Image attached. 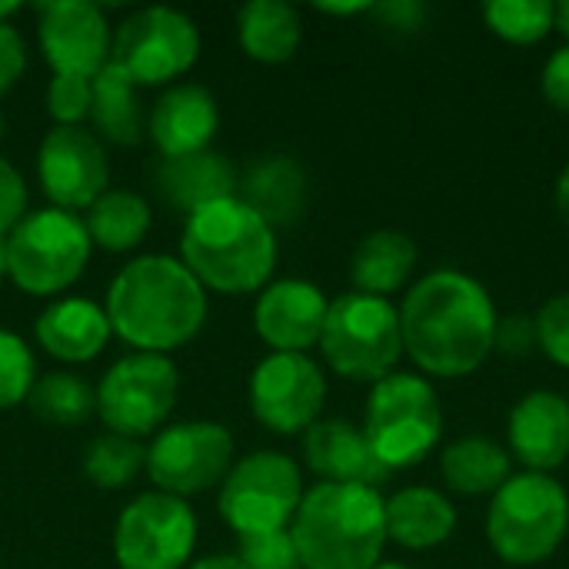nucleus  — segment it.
I'll return each instance as SVG.
<instances>
[{
	"instance_id": "obj_1",
	"label": "nucleus",
	"mask_w": 569,
	"mask_h": 569,
	"mask_svg": "<svg viewBox=\"0 0 569 569\" xmlns=\"http://www.w3.org/2000/svg\"><path fill=\"white\" fill-rule=\"evenodd\" d=\"M497 323L487 287L450 267L420 277L400 303L403 353L440 380L477 373L497 350Z\"/></svg>"
},
{
	"instance_id": "obj_2",
	"label": "nucleus",
	"mask_w": 569,
	"mask_h": 569,
	"mask_svg": "<svg viewBox=\"0 0 569 569\" xmlns=\"http://www.w3.org/2000/svg\"><path fill=\"white\" fill-rule=\"evenodd\" d=\"M103 310L110 330L133 353L170 357L203 330L207 290L180 257L143 253L117 270Z\"/></svg>"
},
{
	"instance_id": "obj_3",
	"label": "nucleus",
	"mask_w": 569,
	"mask_h": 569,
	"mask_svg": "<svg viewBox=\"0 0 569 569\" xmlns=\"http://www.w3.org/2000/svg\"><path fill=\"white\" fill-rule=\"evenodd\" d=\"M180 263L203 290L240 297L267 287L277 267V233L240 197L193 210L180 233Z\"/></svg>"
},
{
	"instance_id": "obj_4",
	"label": "nucleus",
	"mask_w": 569,
	"mask_h": 569,
	"mask_svg": "<svg viewBox=\"0 0 569 569\" xmlns=\"http://www.w3.org/2000/svg\"><path fill=\"white\" fill-rule=\"evenodd\" d=\"M290 533L303 569H373L387 547V500L373 487L313 483Z\"/></svg>"
},
{
	"instance_id": "obj_5",
	"label": "nucleus",
	"mask_w": 569,
	"mask_h": 569,
	"mask_svg": "<svg viewBox=\"0 0 569 569\" xmlns=\"http://www.w3.org/2000/svg\"><path fill=\"white\" fill-rule=\"evenodd\" d=\"M569 533V493L550 473H513L490 500L487 540L510 567L550 560Z\"/></svg>"
},
{
	"instance_id": "obj_6",
	"label": "nucleus",
	"mask_w": 569,
	"mask_h": 569,
	"mask_svg": "<svg viewBox=\"0 0 569 569\" xmlns=\"http://www.w3.org/2000/svg\"><path fill=\"white\" fill-rule=\"evenodd\" d=\"M363 433L377 460L393 473L423 463L443 437V407L420 373H390L373 383Z\"/></svg>"
},
{
	"instance_id": "obj_7",
	"label": "nucleus",
	"mask_w": 569,
	"mask_h": 569,
	"mask_svg": "<svg viewBox=\"0 0 569 569\" xmlns=\"http://www.w3.org/2000/svg\"><path fill=\"white\" fill-rule=\"evenodd\" d=\"M320 353L327 367L343 380L377 383L390 377L403 357L400 307L357 290L330 300L320 333Z\"/></svg>"
},
{
	"instance_id": "obj_8",
	"label": "nucleus",
	"mask_w": 569,
	"mask_h": 569,
	"mask_svg": "<svg viewBox=\"0 0 569 569\" xmlns=\"http://www.w3.org/2000/svg\"><path fill=\"white\" fill-rule=\"evenodd\" d=\"M90 253L83 217L57 207L33 210L7 233V277L30 297H57L83 277Z\"/></svg>"
},
{
	"instance_id": "obj_9",
	"label": "nucleus",
	"mask_w": 569,
	"mask_h": 569,
	"mask_svg": "<svg viewBox=\"0 0 569 569\" xmlns=\"http://www.w3.org/2000/svg\"><path fill=\"white\" fill-rule=\"evenodd\" d=\"M300 467L277 450H257L233 460L227 480L220 483V517L237 537L290 530L303 500Z\"/></svg>"
},
{
	"instance_id": "obj_10",
	"label": "nucleus",
	"mask_w": 569,
	"mask_h": 569,
	"mask_svg": "<svg viewBox=\"0 0 569 569\" xmlns=\"http://www.w3.org/2000/svg\"><path fill=\"white\" fill-rule=\"evenodd\" d=\"M180 373L170 357L127 353L97 383V413L110 433L140 440L157 433L177 407Z\"/></svg>"
},
{
	"instance_id": "obj_11",
	"label": "nucleus",
	"mask_w": 569,
	"mask_h": 569,
	"mask_svg": "<svg viewBox=\"0 0 569 569\" xmlns=\"http://www.w3.org/2000/svg\"><path fill=\"white\" fill-rule=\"evenodd\" d=\"M200 57V30L177 7L133 10L113 33L110 63L137 87H160L183 77Z\"/></svg>"
},
{
	"instance_id": "obj_12",
	"label": "nucleus",
	"mask_w": 569,
	"mask_h": 569,
	"mask_svg": "<svg viewBox=\"0 0 569 569\" xmlns=\"http://www.w3.org/2000/svg\"><path fill=\"white\" fill-rule=\"evenodd\" d=\"M233 467V433L213 420L163 427L147 447V477L160 493L197 497L227 480Z\"/></svg>"
},
{
	"instance_id": "obj_13",
	"label": "nucleus",
	"mask_w": 569,
	"mask_h": 569,
	"mask_svg": "<svg viewBox=\"0 0 569 569\" xmlns=\"http://www.w3.org/2000/svg\"><path fill=\"white\" fill-rule=\"evenodd\" d=\"M197 547V517L187 500L150 490L123 507L113 527L120 569H183Z\"/></svg>"
},
{
	"instance_id": "obj_14",
	"label": "nucleus",
	"mask_w": 569,
	"mask_h": 569,
	"mask_svg": "<svg viewBox=\"0 0 569 569\" xmlns=\"http://www.w3.org/2000/svg\"><path fill=\"white\" fill-rule=\"evenodd\" d=\"M323 403L327 377L310 353H267L250 373V410L273 433H307Z\"/></svg>"
},
{
	"instance_id": "obj_15",
	"label": "nucleus",
	"mask_w": 569,
	"mask_h": 569,
	"mask_svg": "<svg viewBox=\"0 0 569 569\" xmlns=\"http://www.w3.org/2000/svg\"><path fill=\"white\" fill-rule=\"evenodd\" d=\"M37 180L50 207L77 213L110 190L107 147L83 127H50L37 150Z\"/></svg>"
},
{
	"instance_id": "obj_16",
	"label": "nucleus",
	"mask_w": 569,
	"mask_h": 569,
	"mask_svg": "<svg viewBox=\"0 0 569 569\" xmlns=\"http://www.w3.org/2000/svg\"><path fill=\"white\" fill-rule=\"evenodd\" d=\"M37 40L47 67L67 77L93 80L113 50L103 10L90 0H53L37 7Z\"/></svg>"
},
{
	"instance_id": "obj_17",
	"label": "nucleus",
	"mask_w": 569,
	"mask_h": 569,
	"mask_svg": "<svg viewBox=\"0 0 569 569\" xmlns=\"http://www.w3.org/2000/svg\"><path fill=\"white\" fill-rule=\"evenodd\" d=\"M330 300L310 280L267 283L253 303V330L270 353H310L320 347Z\"/></svg>"
},
{
	"instance_id": "obj_18",
	"label": "nucleus",
	"mask_w": 569,
	"mask_h": 569,
	"mask_svg": "<svg viewBox=\"0 0 569 569\" xmlns=\"http://www.w3.org/2000/svg\"><path fill=\"white\" fill-rule=\"evenodd\" d=\"M510 457L527 473H553L569 460V400L557 390H533L513 410L507 423Z\"/></svg>"
},
{
	"instance_id": "obj_19",
	"label": "nucleus",
	"mask_w": 569,
	"mask_h": 569,
	"mask_svg": "<svg viewBox=\"0 0 569 569\" xmlns=\"http://www.w3.org/2000/svg\"><path fill=\"white\" fill-rule=\"evenodd\" d=\"M217 127V97L200 83H170L147 117V137L160 150V157H187L210 150Z\"/></svg>"
},
{
	"instance_id": "obj_20",
	"label": "nucleus",
	"mask_w": 569,
	"mask_h": 569,
	"mask_svg": "<svg viewBox=\"0 0 569 569\" xmlns=\"http://www.w3.org/2000/svg\"><path fill=\"white\" fill-rule=\"evenodd\" d=\"M303 457L320 483H353L377 490L390 477V470L377 460L363 427L343 417L317 420L303 433Z\"/></svg>"
},
{
	"instance_id": "obj_21",
	"label": "nucleus",
	"mask_w": 569,
	"mask_h": 569,
	"mask_svg": "<svg viewBox=\"0 0 569 569\" xmlns=\"http://www.w3.org/2000/svg\"><path fill=\"white\" fill-rule=\"evenodd\" d=\"M33 337L60 363H90L107 350L113 330L100 303L87 297H57L37 317Z\"/></svg>"
},
{
	"instance_id": "obj_22",
	"label": "nucleus",
	"mask_w": 569,
	"mask_h": 569,
	"mask_svg": "<svg viewBox=\"0 0 569 569\" xmlns=\"http://www.w3.org/2000/svg\"><path fill=\"white\" fill-rule=\"evenodd\" d=\"M157 193L187 217L207 203L237 197V170L217 150H200L187 157H163L153 170Z\"/></svg>"
},
{
	"instance_id": "obj_23",
	"label": "nucleus",
	"mask_w": 569,
	"mask_h": 569,
	"mask_svg": "<svg viewBox=\"0 0 569 569\" xmlns=\"http://www.w3.org/2000/svg\"><path fill=\"white\" fill-rule=\"evenodd\" d=\"M237 197L273 230L290 227L307 207V173L293 157H263L243 173Z\"/></svg>"
},
{
	"instance_id": "obj_24",
	"label": "nucleus",
	"mask_w": 569,
	"mask_h": 569,
	"mask_svg": "<svg viewBox=\"0 0 569 569\" xmlns=\"http://www.w3.org/2000/svg\"><path fill=\"white\" fill-rule=\"evenodd\" d=\"M457 530V507L433 487H403L387 500V540L403 550H433Z\"/></svg>"
},
{
	"instance_id": "obj_25",
	"label": "nucleus",
	"mask_w": 569,
	"mask_h": 569,
	"mask_svg": "<svg viewBox=\"0 0 569 569\" xmlns=\"http://www.w3.org/2000/svg\"><path fill=\"white\" fill-rule=\"evenodd\" d=\"M147 117L150 110L140 100V87L117 67L107 63L93 77V107L90 123L97 140L117 143V147H137L147 137Z\"/></svg>"
},
{
	"instance_id": "obj_26",
	"label": "nucleus",
	"mask_w": 569,
	"mask_h": 569,
	"mask_svg": "<svg viewBox=\"0 0 569 569\" xmlns=\"http://www.w3.org/2000/svg\"><path fill=\"white\" fill-rule=\"evenodd\" d=\"M417 243L403 230H373L360 240L350 260V280L357 293L383 297L403 290L417 267Z\"/></svg>"
},
{
	"instance_id": "obj_27",
	"label": "nucleus",
	"mask_w": 569,
	"mask_h": 569,
	"mask_svg": "<svg viewBox=\"0 0 569 569\" xmlns=\"http://www.w3.org/2000/svg\"><path fill=\"white\" fill-rule=\"evenodd\" d=\"M237 37L250 60L287 63L303 40V20L293 3L283 0H250L237 13Z\"/></svg>"
},
{
	"instance_id": "obj_28",
	"label": "nucleus",
	"mask_w": 569,
	"mask_h": 569,
	"mask_svg": "<svg viewBox=\"0 0 569 569\" xmlns=\"http://www.w3.org/2000/svg\"><path fill=\"white\" fill-rule=\"evenodd\" d=\"M440 470L453 493L493 497L513 477V457L507 447H500L487 437H467L443 450Z\"/></svg>"
},
{
	"instance_id": "obj_29",
	"label": "nucleus",
	"mask_w": 569,
	"mask_h": 569,
	"mask_svg": "<svg viewBox=\"0 0 569 569\" xmlns=\"http://www.w3.org/2000/svg\"><path fill=\"white\" fill-rule=\"evenodd\" d=\"M153 210L133 190H107L83 210V227L93 247L107 253H127L150 233Z\"/></svg>"
},
{
	"instance_id": "obj_30",
	"label": "nucleus",
	"mask_w": 569,
	"mask_h": 569,
	"mask_svg": "<svg viewBox=\"0 0 569 569\" xmlns=\"http://www.w3.org/2000/svg\"><path fill=\"white\" fill-rule=\"evenodd\" d=\"M27 407L33 410L37 420L50 427H77L97 413V390L77 373L57 370L33 383Z\"/></svg>"
},
{
	"instance_id": "obj_31",
	"label": "nucleus",
	"mask_w": 569,
	"mask_h": 569,
	"mask_svg": "<svg viewBox=\"0 0 569 569\" xmlns=\"http://www.w3.org/2000/svg\"><path fill=\"white\" fill-rule=\"evenodd\" d=\"M147 467V447L120 433H100L83 457V473L100 490H123Z\"/></svg>"
},
{
	"instance_id": "obj_32",
	"label": "nucleus",
	"mask_w": 569,
	"mask_h": 569,
	"mask_svg": "<svg viewBox=\"0 0 569 569\" xmlns=\"http://www.w3.org/2000/svg\"><path fill=\"white\" fill-rule=\"evenodd\" d=\"M483 23L507 43H540L557 27V3L550 0H490L483 3Z\"/></svg>"
},
{
	"instance_id": "obj_33",
	"label": "nucleus",
	"mask_w": 569,
	"mask_h": 569,
	"mask_svg": "<svg viewBox=\"0 0 569 569\" xmlns=\"http://www.w3.org/2000/svg\"><path fill=\"white\" fill-rule=\"evenodd\" d=\"M37 383V360L23 337L0 327V410L27 403Z\"/></svg>"
},
{
	"instance_id": "obj_34",
	"label": "nucleus",
	"mask_w": 569,
	"mask_h": 569,
	"mask_svg": "<svg viewBox=\"0 0 569 569\" xmlns=\"http://www.w3.org/2000/svg\"><path fill=\"white\" fill-rule=\"evenodd\" d=\"M90 107L93 80L53 73V80L47 83V113L53 127H83V120H90Z\"/></svg>"
},
{
	"instance_id": "obj_35",
	"label": "nucleus",
	"mask_w": 569,
	"mask_h": 569,
	"mask_svg": "<svg viewBox=\"0 0 569 569\" xmlns=\"http://www.w3.org/2000/svg\"><path fill=\"white\" fill-rule=\"evenodd\" d=\"M240 563L247 569H303L290 530L240 537Z\"/></svg>"
},
{
	"instance_id": "obj_36",
	"label": "nucleus",
	"mask_w": 569,
	"mask_h": 569,
	"mask_svg": "<svg viewBox=\"0 0 569 569\" xmlns=\"http://www.w3.org/2000/svg\"><path fill=\"white\" fill-rule=\"evenodd\" d=\"M533 320H537V347L553 363L569 370V290L547 300Z\"/></svg>"
},
{
	"instance_id": "obj_37",
	"label": "nucleus",
	"mask_w": 569,
	"mask_h": 569,
	"mask_svg": "<svg viewBox=\"0 0 569 569\" xmlns=\"http://www.w3.org/2000/svg\"><path fill=\"white\" fill-rule=\"evenodd\" d=\"M27 217V180L0 157V237H7Z\"/></svg>"
},
{
	"instance_id": "obj_38",
	"label": "nucleus",
	"mask_w": 569,
	"mask_h": 569,
	"mask_svg": "<svg viewBox=\"0 0 569 569\" xmlns=\"http://www.w3.org/2000/svg\"><path fill=\"white\" fill-rule=\"evenodd\" d=\"M27 70V43L13 23H0V97L23 77Z\"/></svg>"
},
{
	"instance_id": "obj_39",
	"label": "nucleus",
	"mask_w": 569,
	"mask_h": 569,
	"mask_svg": "<svg viewBox=\"0 0 569 569\" xmlns=\"http://www.w3.org/2000/svg\"><path fill=\"white\" fill-rule=\"evenodd\" d=\"M537 347V320L527 313H513L497 323V350L503 353H530Z\"/></svg>"
},
{
	"instance_id": "obj_40",
	"label": "nucleus",
	"mask_w": 569,
	"mask_h": 569,
	"mask_svg": "<svg viewBox=\"0 0 569 569\" xmlns=\"http://www.w3.org/2000/svg\"><path fill=\"white\" fill-rule=\"evenodd\" d=\"M540 87H543V97L557 107L569 113V43L560 47L547 67H543V77H540Z\"/></svg>"
},
{
	"instance_id": "obj_41",
	"label": "nucleus",
	"mask_w": 569,
	"mask_h": 569,
	"mask_svg": "<svg viewBox=\"0 0 569 569\" xmlns=\"http://www.w3.org/2000/svg\"><path fill=\"white\" fill-rule=\"evenodd\" d=\"M380 17L383 27L397 30V33H417L423 27V7L413 0H387V3H373V10Z\"/></svg>"
},
{
	"instance_id": "obj_42",
	"label": "nucleus",
	"mask_w": 569,
	"mask_h": 569,
	"mask_svg": "<svg viewBox=\"0 0 569 569\" xmlns=\"http://www.w3.org/2000/svg\"><path fill=\"white\" fill-rule=\"evenodd\" d=\"M190 569H247V567L240 563V557H237V553H210V557L193 560Z\"/></svg>"
},
{
	"instance_id": "obj_43",
	"label": "nucleus",
	"mask_w": 569,
	"mask_h": 569,
	"mask_svg": "<svg viewBox=\"0 0 569 569\" xmlns=\"http://www.w3.org/2000/svg\"><path fill=\"white\" fill-rule=\"evenodd\" d=\"M317 10L333 17H350V13H370L373 3H317Z\"/></svg>"
},
{
	"instance_id": "obj_44",
	"label": "nucleus",
	"mask_w": 569,
	"mask_h": 569,
	"mask_svg": "<svg viewBox=\"0 0 569 569\" xmlns=\"http://www.w3.org/2000/svg\"><path fill=\"white\" fill-rule=\"evenodd\" d=\"M557 210H560V217L569 223V163L563 167L560 180H557Z\"/></svg>"
},
{
	"instance_id": "obj_45",
	"label": "nucleus",
	"mask_w": 569,
	"mask_h": 569,
	"mask_svg": "<svg viewBox=\"0 0 569 569\" xmlns=\"http://www.w3.org/2000/svg\"><path fill=\"white\" fill-rule=\"evenodd\" d=\"M557 27H560V33L569 40V0L557 3Z\"/></svg>"
},
{
	"instance_id": "obj_46",
	"label": "nucleus",
	"mask_w": 569,
	"mask_h": 569,
	"mask_svg": "<svg viewBox=\"0 0 569 569\" xmlns=\"http://www.w3.org/2000/svg\"><path fill=\"white\" fill-rule=\"evenodd\" d=\"M20 10V3H13V0H0V23H10V17Z\"/></svg>"
},
{
	"instance_id": "obj_47",
	"label": "nucleus",
	"mask_w": 569,
	"mask_h": 569,
	"mask_svg": "<svg viewBox=\"0 0 569 569\" xmlns=\"http://www.w3.org/2000/svg\"><path fill=\"white\" fill-rule=\"evenodd\" d=\"M7 277V237H0V280Z\"/></svg>"
},
{
	"instance_id": "obj_48",
	"label": "nucleus",
	"mask_w": 569,
	"mask_h": 569,
	"mask_svg": "<svg viewBox=\"0 0 569 569\" xmlns=\"http://www.w3.org/2000/svg\"><path fill=\"white\" fill-rule=\"evenodd\" d=\"M373 569H413V567H407V563H387V560H380V563H377Z\"/></svg>"
},
{
	"instance_id": "obj_49",
	"label": "nucleus",
	"mask_w": 569,
	"mask_h": 569,
	"mask_svg": "<svg viewBox=\"0 0 569 569\" xmlns=\"http://www.w3.org/2000/svg\"><path fill=\"white\" fill-rule=\"evenodd\" d=\"M3 130H7V120H3V110H0V140H3Z\"/></svg>"
}]
</instances>
